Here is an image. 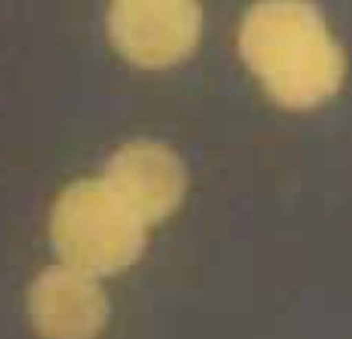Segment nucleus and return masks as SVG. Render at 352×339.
I'll list each match as a JSON object with an SVG mask.
<instances>
[{
  "label": "nucleus",
  "mask_w": 352,
  "mask_h": 339,
  "mask_svg": "<svg viewBox=\"0 0 352 339\" xmlns=\"http://www.w3.org/2000/svg\"><path fill=\"white\" fill-rule=\"evenodd\" d=\"M239 47L272 99L285 107H314L342 82V51L307 0H260L243 21Z\"/></svg>",
  "instance_id": "f257e3e1"
},
{
  "label": "nucleus",
  "mask_w": 352,
  "mask_h": 339,
  "mask_svg": "<svg viewBox=\"0 0 352 339\" xmlns=\"http://www.w3.org/2000/svg\"><path fill=\"white\" fill-rule=\"evenodd\" d=\"M144 229L105 183L95 179L66 187L50 218L56 251L68 266L87 274H109L134 264L144 249Z\"/></svg>",
  "instance_id": "f03ea898"
},
{
  "label": "nucleus",
  "mask_w": 352,
  "mask_h": 339,
  "mask_svg": "<svg viewBox=\"0 0 352 339\" xmlns=\"http://www.w3.org/2000/svg\"><path fill=\"white\" fill-rule=\"evenodd\" d=\"M200 29L202 10L196 0H111L107 12L113 45L142 68L182 62L194 51Z\"/></svg>",
  "instance_id": "7ed1b4c3"
},
{
  "label": "nucleus",
  "mask_w": 352,
  "mask_h": 339,
  "mask_svg": "<svg viewBox=\"0 0 352 339\" xmlns=\"http://www.w3.org/2000/svg\"><path fill=\"white\" fill-rule=\"evenodd\" d=\"M111 196L144 226L167 218L186 191L179 156L159 142L136 140L116 150L103 175Z\"/></svg>",
  "instance_id": "20e7f679"
},
{
  "label": "nucleus",
  "mask_w": 352,
  "mask_h": 339,
  "mask_svg": "<svg viewBox=\"0 0 352 339\" xmlns=\"http://www.w3.org/2000/svg\"><path fill=\"white\" fill-rule=\"evenodd\" d=\"M105 299L91 274L72 266L45 270L31 290V315L45 338L89 339L105 321Z\"/></svg>",
  "instance_id": "39448f33"
}]
</instances>
